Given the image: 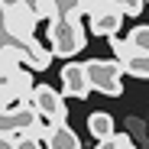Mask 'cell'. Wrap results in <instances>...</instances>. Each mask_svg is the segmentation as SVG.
<instances>
[{
  "mask_svg": "<svg viewBox=\"0 0 149 149\" xmlns=\"http://www.w3.org/2000/svg\"><path fill=\"white\" fill-rule=\"evenodd\" d=\"M29 104L36 107V113L45 123H65L68 120V104H65V94L52 84H33L29 91Z\"/></svg>",
  "mask_w": 149,
  "mask_h": 149,
  "instance_id": "obj_4",
  "label": "cell"
},
{
  "mask_svg": "<svg viewBox=\"0 0 149 149\" xmlns=\"http://www.w3.org/2000/svg\"><path fill=\"white\" fill-rule=\"evenodd\" d=\"M84 16H88V26H91V33L94 36H117V29L123 26V7H117L113 0H91L88 3V10H84Z\"/></svg>",
  "mask_w": 149,
  "mask_h": 149,
  "instance_id": "obj_5",
  "label": "cell"
},
{
  "mask_svg": "<svg viewBox=\"0 0 149 149\" xmlns=\"http://www.w3.org/2000/svg\"><path fill=\"white\" fill-rule=\"evenodd\" d=\"M42 143H45V149H81V139L68 127V120L65 123H49L45 133H42Z\"/></svg>",
  "mask_w": 149,
  "mask_h": 149,
  "instance_id": "obj_7",
  "label": "cell"
},
{
  "mask_svg": "<svg viewBox=\"0 0 149 149\" xmlns=\"http://www.w3.org/2000/svg\"><path fill=\"white\" fill-rule=\"evenodd\" d=\"M33 7H36L39 19H55L58 16V3L55 0H33Z\"/></svg>",
  "mask_w": 149,
  "mask_h": 149,
  "instance_id": "obj_14",
  "label": "cell"
},
{
  "mask_svg": "<svg viewBox=\"0 0 149 149\" xmlns=\"http://www.w3.org/2000/svg\"><path fill=\"white\" fill-rule=\"evenodd\" d=\"M36 23H39V13L33 0H3L0 3V26L10 39L26 45L29 39H36Z\"/></svg>",
  "mask_w": 149,
  "mask_h": 149,
  "instance_id": "obj_1",
  "label": "cell"
},
{
  "mask_svg": "<svg viewBox=\"0 0 149 149\" xmlns=\"http://www.w3.org/2000/svg\"><path fill=\"white\" fill-rule=\"evenodd\" d=\"M13 143H16L13 136H7V133H0V149H13Z\"/></svg>",
  "mask_w": 149,
  "mask_h": 149,
  "instance_id": "obj_16",
  "label": "cell"
},
{
  "mask_svg": "<svg viewBox=\"0 0 149 149\" xmlns=\"http://www.w3.org/2000/svg\"><path fill=\"white\" fill-rule=\"evenodd\" d=\"M0 3H3V0H0Z\"/></svg>",
  "mask_w": 149,
  "mask_h": 149,
  "instance_id": "obj_17",
  "label": "cell"
},
{
  "mask_svg": "<svg viewBox=\"0 0 149 149\" xmlns=\"http://www.w3.org/2000/svg\"><path fill=\"white\" fill-rule=\"evenodd\" d=\"M94 149H136V143L130 133H113L110 139H97Z\"/></svg>",
  "mask_w": 149,
  "mask_h": 149,
  "instance_id": "obj_12",
  "label": "cell"
},
{
  "mask_svg": "<svg viewBox=\"0 0 149 149\" xmlns=\"http://www.w3.org/2000/svg\"><path fill=\"white\" fill-rule=\"evenodd\" d=\"M84 68H88L91 91L107 94V97H120L123 94V65L117 58H88Z\"/></svg>",
  "mask_w": 149,
  "mask_h": 149,
  "instance_id": "obj_3",
  "label": "cell"
},
{
  "mask_svg": "<svg viewBox=\"0 0 149 149\" xmlns=\"http://www.w3.org/2000/svg\"><path fill=\"white\" fill-rule=\"evenodd\" d=\"M13 149H45V146H42V136H16Z\"/></svg>",
  "mask_w": 149,
  "mask_h": 149,
  "instance_id": "obj_15",
  "label": "cell"
},
{
  "mask_svg": "<svg viewBox=\"0 0 149 149\" xmlns=\"http://www.w3.org/2000/svg\"><path fill=\"white\" fill-rule=\"evenodd\" d=\"M88 36H84V19H74V16H55L49 19V49L52 55L71 58L84 49Z\"/></svg>",
  "mask_w": 149,
  "mask_h": 149,
  "instance_id": "obj_2",
  "label": "cell"
},
{
  "mask_svg": "<svg viewBox=\"0 0 149 149\" xmlns=\"http://www.w3.org/2000/svg\"><path fill=\"white\" fill-rule=\"evenodd\" d=\"M127 39L139 49V52H149V26H133Z\"/></svg>",
  "mask_w": 149,
  "mask_h": 149,
  "instance_id": "obj_13",
  "label": "cell"
},
{
  "mask_svg": "<svg viewBox=\"0 0 149 149\" xmlns=\"http://www.w3.org/2000/svg\"><path fill=\"white\" fill-rule=\"evenodd\" d=\"M120 65H123L127 74H133V78H139V81L149 78V52H139V49H136V52H133L130 58H123Z\"/></svg>",
  "mask_w": 149,
  "mask_h": 149,
  "instance_id": "obj_11",
  "label": "cell"
},
{
  "mask_svg": "<svg viewBox=\"0 0 149 149\" xmlns=\"http://www.w3.org/2000/svg\"><path fill=\"white\" fill-rule=\"evenodd\" d=\"M23 62H26V45L3 33V39H0V74H10V71L23 68Z\"/></svg>",
  "mask_w": 149,
  "mask_h": 149,
  "instance_id": "obj_8",
  "label": "cell"
},
{
  "mask_svg": "<svg viewBox=\"0 0 149 149\" xmlns=\"http://www.w3.org/2000/svg\"><path fill=\"white\" fill-rule=\"evenodd\" d=\"M58 81H62V94H65V97L84 101V97L91 94V81H88V68H84V62H65Z\"/></svg>",
  "mask_w": 149,
  "mask_h": 149,
  "instance_id": "obj_6",
  "label": "cell"
},
{
  "mask_svg": "<svg viewBox=\"0 0 149 149\" xmlns=\"http://www.w3.org/2000/svg\"><path fill=\"white\" fill-rule=\"evenodd\" d=\"M88 133H91L94 139H110V136L117 133V120H113V113H107V110H94V113H88Z\"/></svg>",
  "mask_w": 149,
  "mask_h": 149,
  "instance_id": "obj_9",
  "label": "cell"
},
{
  "mask_svg": "<svg viewBox=\"0 0 149 149\" xmlns=\"http://www.w3.org/2000/svg\"><path fill=\"white\" fill-rule=\"evenodd\" d=\"M23 65L33 68V71H45L49 65H52V49L39 45V39H29L26 42V62H23Z\"/></svg>",
  "mask_w": 149,
  "mask_h": 149,
  "instance_id": "obj_10",
  "label": "cell"
}]
</instances>
